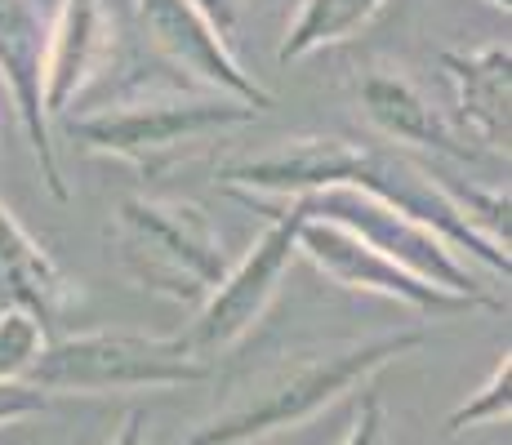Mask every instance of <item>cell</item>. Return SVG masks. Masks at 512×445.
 Listing matches in <instances>:
<instances>
[{"label":"cell","mask_w":512,"mask_h":445,"mask_svg":"<svg viewBox=\"0 0 512 445\" xmlns=\"http://www.w3.org/2000/svg\"><path fill=\"white\" fill-rule=\"evenodd\" d=\"M219 187L228 196H277L294 201L326 187H357L370 201L397 210L423 232L441 236L455 254H472L490 272L508 276V192H459L432 165L415 161L392 143H366L348 134H308L250 161H232L219 170Z\"/></svg>","instance_id":"obj_1"},{"label":"cell","mask_w":512,"mask_h":445,"mask_svg":"<svg viewBox=\"0 0 512 445\" xmlns=\"http://www.w3.org/2000/svg\"><path fill=\"white\" fill-rule=\"evenodd\" d=\"M423 339L428 334L419 325H406V330L374 334V339H348L312 352H294L272 370H263L254 383H245L223 410L196 423L179 445H254L285 428H299L312 414L339 401L343 392L366 388L383 365L423 348Z\"/></svg>","instance_id":"obj_2"},{"label":"cell","mask_w":512,"mask_h":445,"mask_svg":"<svg viewBox=\"0 0 512 445\" xmlns=\"http://www.w3.org/2000/svg\"><path fill=\"white\" fill-rule=\"evenodd\" d=\"M116 245H121L125 276L139 290L192 312L232 267L219 227L192 201L125 196L116 210Z\"/></svg>","instance_id":"obj_3"},{"label":"cell","mask_w":512,"mask_h":445,"mask_svg":"<svg viewBox=\"0 0 512 445\" xmlns=\"http://www.w3.org/2000/svg\"><path fill=\"white\" fill-rule=\"evenodd\" d=\"M254 121H259L254 107L223 94H156V98L103 107V112H90V116H72L63 130L85 152L116 156V161L139 165L143 174H156L183 147L214 134L241 130V125H254Z\"/></svg>","instance_id":"obj_4"},{"label":"cell","mask_w":512,"mask_h":445,"mask_svg":"<svg viewBox=\"0 0 512 445\" xmlns=\"http://www.w3.org/2000/svg\"><path fill=\"white\" fill-rule=\"evenodd\" d=\"M210 379V365L179 352V343L156 334L130 330H85L58 334L45 343L41 361L32 365L27 383L49 392H76V397H103V392L134 388H183V383Z\"/></svg>","instance_id":"obj_5"},{"label":"cell","mask_w":512,"mask_h":445,"mask_svg":"<svg viewBox=\"0 0 512 445\" xmlns=\"http://www.w3.org/2000/svg\"><path fill=\"white\" fill-rule=\"evenodd\" d=\"M236 201L254 205V210H268V227H263L259 241L228 267V276L205 294V303L192 312V321L174 334L179 352L210 365V370L219 356H228L236 343L268 316L285 272L299 259V245H294L299 241V214H294L290 205L285 201L263 205V201H250V196H236Z\"/></svg>","instance_id":"obj_6"},{"label":"cell","mask_w":512,"mask_h":445,"mask_svg":"<svg viewBox=\"0 0 512 445\" xmlns=\"http://www.w3.org/2000/svg\"><path fill=\"white\" fill-rule=\"evenodd\" d=\"M285 205H290L299 219H321V223H334V227H343V232L361 236L366 245H374V250L388 254V259H397L401 267H410L423 281L441 285V290H450V294H464V299H477L486 312L504 308V299L490 294V285L472 272L464 254H455L441 236L423 232L419 223L401 219L397 210L370 201L357 187H326V192L294 196V201H285Z\"/></svg>","instance_id":"obj_7"},{"label":"cell","mask_w":512,"mask_h":445,"mask_svg":"<svg viewBox=\"0 0 512 445\" xmlns=\"http://www.w3.org/2000/svg\"><path fill=\"white\" fill-rule=\"evenodd\" d=\"M299 254L308 259L317 272H326L334 285L357 294H379V299H392L401 308L419 312V316H464L477 312V299H464V294H450L441 285L423 281L410 267H401L397 259L379 254L374 245H366L361 236L343 232L334 223L321 219H299Z\"/></svg>","instance_id":"obj_8"},{"label":"cell","mask_w":512,"mask_h":445,"mask_svg":"<svg viewBox=\"0 0 512 445\" xmlns=\"http://www.w3.org/2000/svg\"><path fill=\"white\" fill-rule=\"evenodd\" d=\"M134 9H139V27L156 54L170 58L179 72L196 76L205 85V94L236 98V103L254 107L259 116L277 103L268 85H259L236 63L232 45L205 23L192 0H134Z\"/></svg>","instance_id":"obj_9"},{"label":"cell","mask_w":512,"mask_h":445,"mask_svg":"<svg viewBox=\"0 0 512 445\" xmlns=\"http://www.w3.org/2000/svg\"><path fill=\"white\" fill-rule=\"evenodd\" d=\"M45 45L49 23L36 0H0V85H5L9 103L18 112L27 143L36 152L41 178L54 201H72V187L63 178L54 152V134H49L45 116Z\"/></svg>","instance_id":"obj_10"},{"label":"cell","mask_w":512,"mask_h":445,"mask_svg":"<svg viewBox=\"0 0 512 445\" xmlns=\"http://www.w3.org/2000/svg\"><path fill=\"white\" fill-rule=\"evenodd\" d=\"M116 49L107 0H58L45 45V116H67Z\"/></svg>","instance_id":"obj_11"},{"label":"cell","mask_w":512,"mask_h":445,"mask_svg":"<svg viewBox=\"0 0 512 445\" xmlns=\"http://www.w3.org/2000/svg\"><path fill=\"white\" fill-rule=\"evenodd\" d=\"M441 72L455 85L459 125L481 152H504L512 143V49L508 41L477 49H441Z\"/></svg>","instance_id":"obj_12"},{"label":"cell","mask_w":512,"mask_h":445,"mask_svg":"<svg viewBox=\"0 0 512 445\" xmlns=\"http://www.w3.org/2000/svg\"><path fill=\"white\" fill-rule=\"evenodd\" d=\"M357 98L366 121L392 143L428 147V152H446V156H477L468 147V138L459 134V125L401 67H370L357 85Z\"/></svg>","instance_id":"obj_13"},{"label":"cell","mask_w":512,"mask_h":445,"mask_svg":"<svg viewBox=\"0 0 512 445\" xmlns=\"http://www.w3.org/2000/svg\"><path fill=\"white\" fill-rule=\"evenodd\" d=\"M76 299H81V290L67 281V272L49 259L45 245L0 201V312L14 308L36 316L45 325V334L54 339L58 321Z\"/></svg>","instance_id":"obj_14"},{"label":"cell","mask_w":512,"mask_h":445,"mask_svg":"<svg viewBox=\"0 0 512 445\" xmlns=\"http://www.w3.org/2000/svg\"><path fill=\"white\" fill-rule=\"evenodd\" d=\"M383 5L388 0H299V14L285 27L277 58L281 63H299V58L317 54V49L352 41L379 18Z\"/></svg>","instance_id":"obj_15"},{"label":"cell","mask_w":512,"mask_h":445,"mask_svg":"<svg viewBox=\"0 0 512 445\" xmlns=\"http://www.w3.org/2000/svg\"><path fill=\"white\" fill-rule=\"evenodd\" d=\"M49 334L36 316L5 308L0 312V383H27L32 365L41 361Z\"/></svg>","instance_id":"obj_16"},{"label":"cell","mask_w":512,"mask_h":445,"mask_svg":"<svg viewBox=\"0 0 512 445\" xmlns=\"http://www.w3.org/2000/svg\"><path fill=\"white\" fill-rule=\"evenodd\" d=\"M512 414V356L504 352L495 361V370H490V379L481 383L477 392H468L464 405H455L446 419V432L450 437H459V432L468 428H481V423H504Z\"/></svg>","instance_id":"obj_17"},{"label":"cell","mask_w":512,"mask_h":445,"mask_svg":"<svg viewBox=\"0 0 512 445\" xmlns=\"http://www.w3.org/2000/svg\"><path fill=\"white\" fill-rule=\"evenodd\" d=\"M339 445H388V414H383V401L374 388L361 392L357 410H352V423Z\"/></svg>","instance_id":"obj_18"},{"label":"cell","mask_w":512,"mask_h":445,"mask_svg":"<svg viewBox=\"0 0 512 445\" xmlns=\"http://www.w3.org/2000/svg\"><path fill=\"white\" fill-rule=\"evenodd\" d=\"M49 405H54V397L32 388V383H0V428L23 423V419H32V414H45Z\"/></svg>","instance_id":"obj_19"},{"label":"cell","mask_w":512,"mask_h":445,"mask_svg":"<svg viewBox=\"0 0 512 445\" xmlns=\"http://www.w3.org/2000/svg\"><path fill=\"white\" fill-rule=\"evenodd\" d=\"M192 5L201 9V18L223 36V41H232L236 23H241V14H245V0H192Z\"/></svg>","instance_id":"obj_20"},{"label":"cell","mask_w":512,"mask_h":445,"mask_svg":"<svg viewBox=\"0 0 512 445\" xmlns=\"http://www.w3.org/2000/svg\"><path fill=\"white\" fill-rule=\"evenodd\" d=\"M107 445H147V414L143 410H130L121 419V428L112 432V441Z\"/></svg>","instance_id":"obj_21"},{"label":"cell","mask_w":512,"mask_h":445,"mask_svg":"<svg viewBox=\"0 0 512 445\" xmlns=\"http://www.w3.org/2000/svg\"><path fill=\"white\" fill-rule=\"evenodd\" d=\"M486 5H495V9H504V14H508V9H512V0H486Z\"/></svg>","instance_id":"obj_22"}]
</instances>
